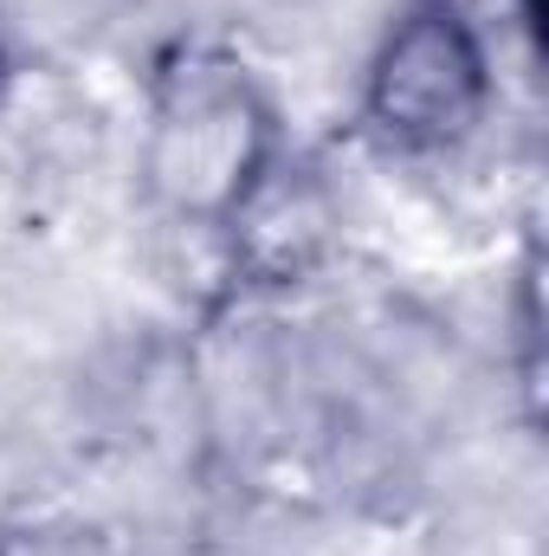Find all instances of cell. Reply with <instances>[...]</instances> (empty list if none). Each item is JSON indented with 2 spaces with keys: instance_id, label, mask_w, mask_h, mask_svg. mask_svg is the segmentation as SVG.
<instances>
[{
  "instance_id": "cell-4",
  "label": "cell",
  "mask_w": 549,
  "mask_h": 556,
  "mask_svg": "<svg viewBox=\"0 0 549 556\" xmlns=\"http://www.w3.org/2000/svg\"><path fill=\"white\" fill-rule=\"evenodd\" d=\"M0 91H7V39H0Z\"/></svg>"
},
{
  "instance_id": "cell-3",
  "label": "cell",
  "mask_w": 549,
  "mask_h": 556,
  "mask_svg": "<svg viewBox=\"0 0 549 556\" xmlns=\"http://www.w3.org/2000/svg\"><path fill=\"white\" fill-rule=\"evenodd\" d=\"M0 556H98V551L72 531H7Z\"/></svg>"
},
{
  "instance_id": "cell-1",
  "label": "cell",
  "mask_w": 549,
  "mask_h": 556,
  "mask_svg": "<svg viewBox=\"0 0 549 556\" xmlns=\"http://www.w3.org/2000/svg\"><path fill=\"white\" fill-rule=\"evenodd\" d=\"M272 104L227 52H175L149 104V188L168 214L233 227L272 181Z\"/></svg>"
},
{
  "instance_id": "cell-2",
  "label": "cell",
  "mask_w": 549,
  "mask_h": 556,
  "mask_svg": "<svg viewBox=\"0 0 549 556\" xmlns=\"http://www.w3.org/2000/svg\"><path fill=\"white\" fill-rule=\"evenodd\" d=\"M491 111V52L459 0H401L362 65V130L401 155L459 149Z\"/></svg>"
}]
</instances>
